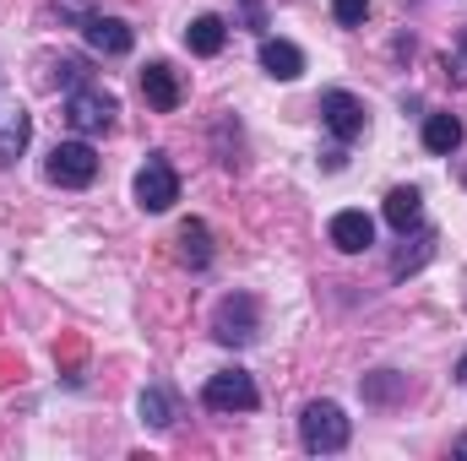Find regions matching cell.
<instances>
[{"mask_svg": "<svg viewBox=\"0 0 467 461\" xmlns=\"http://www.w3.org/2000/svg\"><path fill=\"white\" fill-rule=\"evenodd\" d=\"M353 424L343 418V407L337 402H310L305 413H299V446L310 451V456H337L343 446H348Z\"/></svg>", "mask_w": 467, "mask_h": 461, "instance_id": "obj_1", "label": "cell"}, {"mask_svg": "<svg viewBox=\"0 0 467 461\" xmlns=\"http://www.w3.org/2000/svg\"><path fill=\"white\" fill-rule=\"evenodd\" d=\"M255 332H261V304L250 293H223L213 310V337L223 347H244L255 343Z\"/></svg>", "mask_w": 467, "mask_h": 461, "instance_id": "obj_2", "label": "cell"}, {"mask_svg": "<svg viewBox=\"0 0 467 461\" xmlns=\"http://www.w3.org/2000/svg\"><path fill=\"white\" fill-rule=\"evenodd\" d=\"M180 201V174L163 152H147V163L136 169V207L141 212H169Z\"/></svg>", "mask_w": 467, "mask_h": 461, "instance_id": "obj_3", "label": "cell"}, {"mask_svg": "<svg viewBox=\"0 0 467 461\" xmlns=\"http://www.w3.org/2000/svg\"><path fill=\"white\" fill-rule=\"evenodd\" d=\"M115 115H119V104L104 87H77V93H66V119H71V130H82V136L109 130Z\"/></svg>", "mask_w": 467, "mask_h": 461, "instance_id": "obj_4", "label": "cell"}, {"mask_svg": "<svg viewBox=\"0 0 467 461\" xmlns=\"http://www.w3.org/2000/svg\"><path fill=\"white\" fill-rule=\"evenodd\" d=\"M49 179L66 185V190L93 185V179H99V152H93L88 141H60V147L49 152Z\"/></svg>", "mask_w": 467, "mask_h": 461, "instance_id": "obj_5", "label": "cell"}, {"mask_svg": "<svg viewBox=\"0 0 467 461\" xmlns=\"http://www.w3.org/2000/svg\"><path fill=\"white\" fill-rule=\"evenodd\" d=\"M202 402H207L213 413H250V407H261V391H255V380H250L244 369H223V374L207 380Z\"/></svg>", "mask_w": 467, "mask_h": 461, "instance_id": "obj_6", "label": "cell"}, {"mask_svg": "<svg viewBox=\"0 0 467 461\" xmlns=\"http://www.w3.org/2000/svg\"><path fill=\"white\" fill-rule=\"evenodd\" d=\"M321 119H327V130L348 147V141H358L364 136V125H369V115H364V104L353 98V93H343V87H332V93H321Z\"/></svg>", "mask_w": 467, "mask_h": 461, "instance_id": "obj_7", "label": "cell"}, {"mask_svg": "<svg viewBox=\"0 0 467 461\" xmlns=\"http://www.w3.org/2000/svg\"><path fill=\"white\" fill-rule=\"evenodd\" d=\"M141 98L158 109V115H174L180 109V98H185V87H180V77H174V66H163V60H152L147 71H141Z\"/></svg>", "mask_w": 467, "mask_h": 461, "instance_id": "obj_8", "label": "cell"}, {"mask_svg": "<svg viewBox=\"0 0 467 461\" xmlns=\"http://www.w3.org/2000/svg\"><path fill=\"white\" fill-rule=\"evenodd\" d=\"M82 33H88V49H99V55H130V44H136L130 22H119V16H99V11L82 22Z\"/></svg>", "mask_w": 467, "mask_h": 461, "instance_id": "obj_9", "label": "cell"}, {"mask_svg": "<svg viewBox=\"0 0 467 461\" xmlns=\"http://www.w3.org/2000/svg\"><path fill=\"white\" fill-rule=\"evenodd\" d=\"M386 223L402 233V239H408V233H419V229H424V196H419L413 185H397V190L386 196Z\"/></svg>", "mask_w": 467, "mask_h": 461, "instance_id": "obj_10", "label": "cell"}, {"mask_svg": "<svg viewBox=\"0 0 467 461\" xmlns=\"http://www.w3.org/2000/svg\"><path fill=\"white\" fill-rule=\"evenodd\" d=\"M327 233H332V244H337L343 255H358V250H369V244H375V223H369L364 212H337Z\"/></svg>", "mask_w": 467, "mask_h": 461, "instance_id": "obj_11", "label": "cell"}, {"mask_svg": "<svg viewBox=\"0 0 467 461\" xmlns=\"http://www.w3.org/2000/svg\"><path fill=\"white\" fill-rule=\"evenodd\" d=\"M261 71L277 77V82H294L305 71V55L288 44V38H261Z\"/></svg>", "mask_w": 467, "mask_h": 461, "instance_id": "obj_12", "label": "cell"}, {"mask_svg": "<svg viewBox=\"0 0 467 461\" xmlns=\"http://www.w3.org/2000/svg\"><path fill=\"white\" fill-rule=\"evenodd\" d=\"M424 147H430L435 158L457 152V147H462V119L457 115H430L424 119Z\"/></svg>", "mask_w": 467, "mask_h": 461, "instance_id": "obj_13", "label": "cell"}, {"mask_svg": "<svg viewBox=\"0 0 467 461\" xmlns=\"http://www.w3.org/2000/svg\"><path fill=\"white\" fill-rule=\"evenodd\" d=\"M185 44H191V55H218V49L229 44L223 16H196V22L185 27Z\"/></svg>", "mask_w": 467, "mask_h": 461, "instance_id": "obj_14", "label": "cell"}, {"mask_svg": "<svg viewBox=\"0 0 467 461\" xmlns=\"http://www.w3.org/2000/svg\"><path fill=\"white\" fill-rule=\"evenodd\" d=\"M180 255H185V266H213V233H207V223H180Z\"/></svg>", "mask_w": 467, "mask_h": 461, "instance_id": "obj_15", "label": "cell"}, {"mask_svg": "<svg viewBox=\"0 0 467 461\" xmlns=\"http://www.w3.org/2000/svg\"><path fill=\"white\" fill-rule=\"evenodd\" d=\"M174 391L169 385H147L141 391V424H152V429H174Z\"/></svg>", "mask_w": 467, "mask_h": 461, "instance_id": "obj_16", "label": "cell"}, {"mask_svg": "<svg viewBox=\"0 0 467 461\" xmlns=\"http://www.w3.org/2000/svg\"><path fill=\"white\" fill-rule=\"evenodd\" d=\"M27 136H33V119L16 109V115L0 125V163H16V158H22V147H27Z\"/></svg>", "mask_w": 467, "mask_h": 461, "instance_id": "obj_17", "label": "cell"}, {"mask_svg": "<svg viewBox=\"0 0 467 461\" xmlns=\"http://www.w3.org/2000/svg\"><path fill=\"white\" fill-rule=\"evenodd\" d=\"M332 16H337L343 27H364V16H369V0H332Z\"/></svg>", "mask_w": 467, "mask_h": 461, "instance_id": "obj_18", "label": "cell"}, {"mask_svg": "<svg viewBox=\"0 0 467 461\" xmlns=\"http://www.w3.org/2000/svg\"><path fill=\"white\" fill-rule=\"evenodd\" d=\"M397 391H402V380H391V369H380L375 380H364V396H369V402H391Z\"/></svg>", "mask_w": 467, "mask_h": 461, "instance_id": "obj_19", "label": "cell"}, {"mask_svg": "<svg viewBox=\"0 0 467 461\" xmlns=\"http://www.w3.org/2000/svg\"><path fill=\"white\" fill-rule=\"evenodd\" d=\"M55 71H60V87H66V93H77V87H88V66H82V60H60Z\"/></svg>", "mask_w": 467, "mask_h": 461, "instance_id": "obj_20", "label": "cell"}, {"mask_svg": "<svg viewBox=\"0 0 467 461\" xmlns=\"http://www.w3.org/2000/svg\"><path fill=\"white\" fill-rule=\"evenodd\" d=\"M55 11H60L66 22H77V27H82V22L93 16V0H55Z\"/></svg>", "mask_w": 467, "mask_h": 461, "instance_id": "obj_21", "label": "cell"}, {"mask_svg": "<svg viewBox=\"0 0 467 461\" xmlns=\"http://www.w3.org/2000/svg\"><path fill=\"white\" fill-rule=\"evenodd\" d=\"M244 11H250V27H266L261 22V0H244Z\"/></svg>", "mask_w": 467, "mask_h": 461, "instance_id": "obj_22", "label": "cell"}, {"mask_svg": "<svg viewBox=\"0 0 467 461\" xmlns=\"http://www.w3.org/2000/svg\"><path fill=\"white\" fill-rule=\"evenodd\" d=\"M457 380H462V385H467V353H462V358H457Z\"/></svg>", "mask_w": 467, "mask_h": 461, "instance_id": "obj_23", "label": "cell"}]
</instances>
